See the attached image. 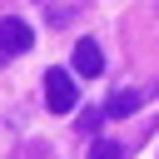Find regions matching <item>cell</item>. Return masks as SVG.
I'll return each instance as SVG.
<instances>
[{
  "instance_id": "cell-1",
  "label": "cell",
  "mask_w": 159,
  "mask_h": 159,
  "mask_svg": "<svg viewBox=\"0 0 159 159\" xmlns=\"http://www.w3.org/2000/svg\"><path fill=\"white\" fill-rule=\"evenodd\" d=\"M45 104H50L55 114H70V109L80 104V84H75L65 70H45Z\"/></svg>"
},
{
  "instance_id": "cell-2",
  "label": "cell",
  "mask_w": 159,
  "mask_h": 159,
  "mask_svg": "<svg viewBox=\"0 0 159 159\" xmlns=\"http://www.w3.org/2000/svg\"><path fill=\"white\" fill-rule=\"evenodd\" d=\"M30 45H35V30H30L25 20L5 15V20H0V55H25Z\"/></svg>"
},
{
  "instance_id": "cell-3",
  "label": "cell",
  "mask_w": 159,
  "mask_h": 159,
  "mask_svg": "<svg viewBox=\"0 0 159 159\" xmlns=\"http://www.w3.org/2000/svg\"><path fill=\"white\" fill-rule=\"evenodd\" d=\"M99 70H104L99 45H94V40H75V75H80V80H94Z\"/></svg>"
},
{
  "instance_id": "cell-4",
  "label": "cell",
  "mask_w": 159,
  "mask_h": 159,
  "mask_svg": "<svg viewBox=\"0 0 159 159\" xmlns=\"http://www.w3.org/2000/svg\"><path fill=\"white\" fill-rule=\"evenodd\" d=\"M144 99H149V89H119V94H109V104H104V119H124V114H134Z\"/></svg>"
},
{
  "instance_id": "cell-5",
  "label": "cell",
  "mask_w": 159,
  "mask_h": 159,
  "mask_svg": "<svg viewBox=\"0 0 159 159\" xmlns=\"http://www.w3.org/2000/svg\"><path fill=\"white\" fill-rule=\"evenodd\" d=\"M89 159H129V149H124L119 139H94V149H89Z\"/></svg>"
},
{
  "instance_id": "cell-6",
  "label": "cell",
  "mask_w": 159,
  "mask_h": 159,
  "mask_svg": "<svg viewBox=\"0 0 159 159\" xmlns=\"http://www.w3.org/2000/svg\"><path fill=\"white\" fill-rule=\"evenodd\" d=\"M99 119H104V114H94V109H89V114H80V129H89V134H94V129H99Z\"/></svg>"
}]
</instances>
